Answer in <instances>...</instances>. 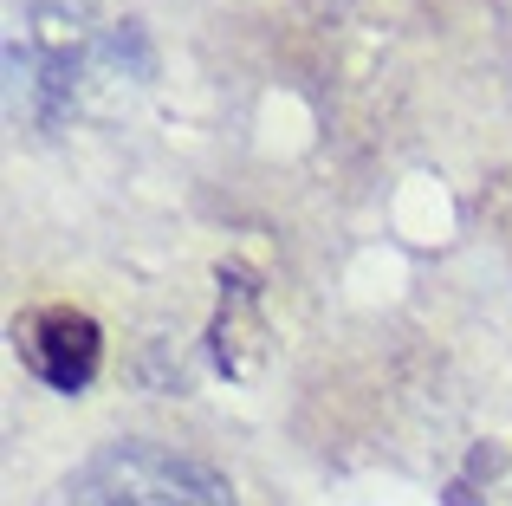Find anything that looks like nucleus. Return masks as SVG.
I'll return each mask as SVG.
<instances>
[{
  "mask_svg": "<svg viewBox=\"0 0 512 506\" xmlns=\"http://www.w3.org/2000/svg\"><path fill=\"white\" fill-rule=\"evenodd\" d=\"M13 351H20V364L33 370L46 390L78 396V390H91V377H98V364H104V331H98V318L78 312V305H33V312L13 325Z\"/></svg>",
  "mask_w": 512,
  "mask_h": 506,
  "instance_id": "obj_3",
  "label": "nucleus"
},
{
  "mask_svg": "<svg viewBox=\"0 0 512 506\" xmlns=\"http://www.w3.org/2000/svg\"><path fill=\"white\" fill-rule=\"evenodd\" d=\"M39 506H234V481L201 455L124 435L59 474Z\"/></svg>",
  "mask_w": 512,
  "mask_h": 506,
  "instance_id": "obj_1",
  "label": "nucleus"
},
{
  "mask_svg": "<svg viewBox=\"0 0 512 506\" xmlns=\"http://www.w3.org/2000/svg\"><path fill=\"white\" fill-rule=\"evenodd\" d=\"M91 65V26L65 0H7V124L52 130Z\"/></svg>",
  "mask_w": 512,
  "mask_h": 506,
  "instance_id": "obj_2",
  "label": "nucleus"
}]
</instances>
